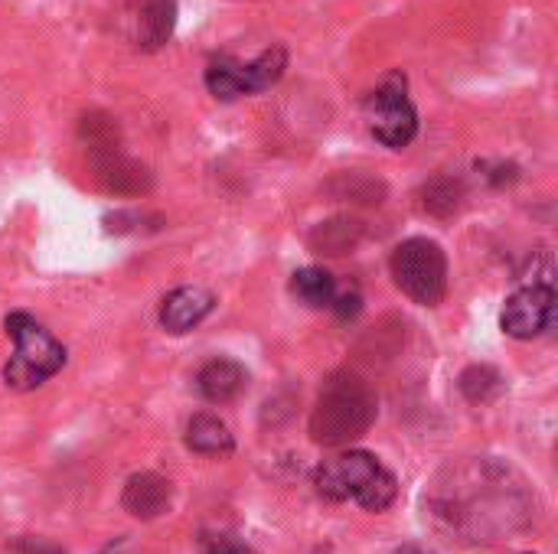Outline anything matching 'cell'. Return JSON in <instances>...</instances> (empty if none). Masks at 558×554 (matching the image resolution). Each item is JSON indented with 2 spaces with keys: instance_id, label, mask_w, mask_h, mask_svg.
I'll use <instances>...</instances> for the list:
<instances>
[{
  "instance_id": "1",
  "label": "cell",
  "mask_w": 558,
  "mask_h": 554,
  "mask_svg": "<svg viewBox=\"0 0 558 554\" xmlns=\"http://www.w3.org/2000/svg\"><path fill=\"white\" fill-rule=\"evenodd\" d=\"M481 480H464L458 477L451 490H445V500L438 503V516L448 519L454 532L471 535L474 542H494L497 532H507L517 516L513 513V490L504 477V470L484 464L477 467Z\"/></svg>"
},
{
  "instance_id": "2",
  "label": "cell",
  "mask_w": 558,
  "mask_h": 554,
  "mask_svg": "<svg viewBox=\"0 0 558 554\" xmlns=\"http://www.w3.org/2000/svg\"><path fill=\"white\" fill-rule=\"evenodd\" d=\"M376 424V392L356 372H333L311 411V441L343 447L360 441Z\"/></svg>"
},
{
  "instance_id": "3",
  "label": "cell",
  "mask_w": 558,
  "mask_h": 554,
  "mask_svg": "<svg viewBox=\"0 0 558 554\" xmlns=\"http://www.w3.org/2000/svg\"><path fill=\"white\" fill-rule=\"evenodd\" d=\"M314 487L324 500L356 503L366 513H383L396 503V477L366 451H350L333 460H324L314 473Z\"/></svg>"
},
{
  "instance_id": "4",
  "label": "cell",
  "mask_w": 558,
  "mask_h": 554,
  "mask_svg": "<svg viewBox=\"0 0 558 554\" xmlns=\"http://www.w3.org/2000/svg\"><path fill=\"white\" fill-rule=\"evenodd\" d=\"M7 333L16 343V353L3 366V382L10 389L29 392L65 366V346L46 327H39L29 313H10Z\"/></svg>"
},
{
  "instance_id": "5",
  "label": "cell",
  "mask_w": 558,
  "mask_h": 554,
  "mask_svg": "<svg viewBox=\"0 0 558 554\" xmlns=\"http://www.w3.org/2000/svg\"><path fill=\"white\" fill-rule=\"evenodd\" d=\"M392 281L396 287L422 307H435L448 291V258L432 238H409L392 251Z\"/></svg>"
},
{
  "instance_id": "6",
  "label": "cell",
  "mask_w": 558,
  "mask_h": 554,
  "mask_svg": "<svg viewBox=\"0 0 558 554\" xmlns=\"http://www.w3.org/2000/svg\"><path fill=\"white\" fill-rule=\"evenodd\" d=\"M284 69H288L284 46H271V49H265L252 62H239L232 56H219L206 69V85H209V91L219 101H232V98H242V95H255V91L271 88L284 75Z\"/></svg>"
},
{
  "instance_id": "7",
  "label": "cell",
  "mask_w": 558,
  "mask_h": 554,
  "mask_svg": "<svg viewBox=\"0 0 558 554\" xmlns=\"http://www.w3.org/2000/svg\"><path fill=\"white\" fill-rule=\"evenodd\" d=\"M366 118L369 131L379 144L402 150L415 140L418 134V111L405 95V78L392 75L386 78L369 98H366Z\"/></svg>"
},
{
  "instance_id": "8",
  "label": "cell",
  "mask_w": 558,
  "mask_h": 554,
  "mask_svg": "<svg viewBox=\"0 0 558 554\" xmlns=\"http://www.w3.org/2000/svg\"><path fill=\"white\" fill-rule=\"evenodd\" d=\"M556 320V291L553 284H530L517 291L504 307V333L513 340H536Z\"/></svg>"
},
{
  "instance_id": "9",
  "label": "cell",
  "mask_w": 558,
  "mask_h": 554,
  "mask_svg": "<svg viewBox=\"0 0 558 554\" xmlns=\"http://www.w3.org/2000/svg\"><path fill=\"white\" fill-rule=\"evenodd\" d=\"M92 150V167L95 176L105 189L118 193V196H141L150 189V173L147 167H141L137 160L124 157L118 144L111 147H88Z\"/></svg>"
},
{
  "instance_id": "10",
  "label": "cell",
  "mask_w": 558,
  "mask_h": 554,
  "mask_svg": "<svg viewBox=\"0 0 558 554\" xmlns=\"http://www.w3.org/2000/svg\"><path fill=\"white\" fill-rule=\"evenodd\" d=\"M213 307H216L213 291L196 287V284H190V287H177V291H170V294L163 297L160 323H163V330H167V333L180 336V333H190L193 327H199V323L209 317V310H213Z\"/></svg>"
},
{
  "instance_id": "11",
  "label": "cell",
  "mask_w": 558,
  "mask_h": 554,
  "mask_svg": "<svg viewBox=\"0 0 558 554\" xmlns=\"http://www.w3.org/2000/svg\"><path fill=\"white\" fill-rule=\"evenodd\" d=\"M170 500H173V487L167 477L160 473H134L128 483H124V493H121V506L124 513H131L134 519H157L170 509Z\"/></svg>"
},
{
  "instance_id": "12",
  "label": "cell",
  "mask_w": 558,
  "mask_h": 554,
  "mask_svg": "<svg viewBox=\"0 0 558 554\" xmlns=\"http://www.w3.org/2000/svg\"><path fill=\"white\" fill-rule=\"evenodd\" d=\"M363 238H366V225L360 219L337 216V219L314 225V232L307 235V248L314 255H324V258H340V255L356 251Z\"/></svg>"
},
{
  "instance_id": "13",
  "label": "cell",
  "mask_w": 558,
  "mask_h": 554,
  "mask_svg": "<svg viewBox=\"0 0 558 554\" xmlns=\"http://www.w3.org/2000/svg\"><path fill=\"white\" fill-rule=\"evenodd\" d=\"M248 372L245 366H239L235 359H209L199 376H196V389L206 402L213 405H229L245 392Z\"/></svg>"
},
{
  "instance_id": "14",
  "label": "cell",
  "mask_w": 558,
  "mask_h": 554,
  "mask_svg": "<svg viewBox=\"0 0 558 554\" xmlns=\"http://www.w3.org/2000/svg\"><path fill=\"white\" fill-rule=\"evenodd\" d=\"M177 23V0H137L134 13V39L141 49H160Z\"/></svg>"
},
{
  "instance_id": "15",
  "label": "cell",
  "mask_w": 558,
  "mask_h": 554,
  "mask_svg": "<svg viewBox=\"0 0 558 554\" xmlns=\"http://www.w3.org/2000/svg\"><path fill=\"white\" fill-rule=\"evenodd\" d=\"M186 447L206 457H219L232 454L235 441L216 415H193V421L186 424Z\"/></svg>"
},
{
  "instance_id": "16",
  "label": "cell",
  "mask_w": 558,
  "mask_h": 554,
  "mask_svg": "<svg viewBox=\"0 0 558 554\" xmlns=\"http://www.w3.org/2000/svg\"><path fill=\"white\" fill-rule=\"evenodd\" d=\"M418 199H422V209H425L428 216H435V219H451V216L461 209V202H464V186H461V180H454V176H435V180H428V183L422 186Z\"/></svg>"
},
{
  "instance_id": "17",
  "label": "cell",
  "mask_w": 558,
  "mask_h": 554,
  "mask_svg": "<svg viewBox=\"0 0 558 554\" xmlns=\"http://www.w3.org/2000/svg\"><path fill=\"white\" fill-rule=\"evenodd\" d=\"M291 291L307 307H330L333 297H337V281L324 268H301L291 278Z\"/></svg>"
},
{
  "instance_id": "18",
  "label": "cell",
  "mask_w": 558,
  "mask_h": 554,
  "mask_svg": "<svg viewBox=\"0 0 558 554\" xmlns=\"http://www.w3.org/2000/svg\"><path fill=\"white\" fill-rule=\"evenodd\" d=\"M327 193H333L337 199H347V202H363V206H379L386 199V186L363 173H340L327 186Z\"/></svg>"
},
{
  "instance_id": "19",
  "label": "cell",
  "mask_w": 558,
  "mask_h": 554,
  "mask_svg": "<svg viewBox=\"0 0 558 554\" xmlns=\"http://www.w3.org/2000/svg\"><path fill=\"white\" fill-rule=\"evenodd\" d=\"M461 389L471 402H487L500 392V376L487 366H474L461 376Z\"/></svg>"
},
{
  "instance_id": "20",
  "label": "cell",
  "mask_w": 558,
  "mask_h": 554,
  "mask_svg": "<svg viewBox=\"0 0 558 554\" xmlns=\"http://www.w3.org/2000/svg\"><path fill=\"white\" fill-rule=\"evenodd\" d=\"M209 554H252L245 545L232 542V539H213L209 542Z\"/></svg>"
},
{
  "instance_id": "21",
  "label": "cell",
  "mask_w": 558,
  "mask_h": 554,
  "mask_svg": "<svg viewBox=\"0 0 558 554\" xmlns=\"http://www.w3.org/2000/svg\"><path fill=\"white\" fill-rule=\"evenodd\" d=\"M360 307H363V300H360V294H347V297H340L337 300V313L347 320V317H356L360 313Z\"/></svg>"
},
{
  "instance_id": "22",
  "label": "cell",
  "mask_w": 558,
  "mask_h": 554,
  "mask_svg": "<svg viewBox=\"0 0 558 554\" xmlns=\"http://www.w3.org/2000/svg\"><path fill=\"white\" fill-rule=\"evenodd\" d=\"M20 552L23 554H62L56 545H49V542H43V539H26L23 545H20Z\"/></svg>"
},
{
  "instance_id": "23",
  "label": "cell",
  "mask_w": 558,
  "mask_h": 554,
  "mask_svg": "<svg viewBox=\"0 0 558 554\" xmlns=\"http://www.w3.org/2000/svg\"><path fill=\"white\" fill-rule=\"evenodd\" d=\"M396 554H432V552H425V549H415V545H405V549H399Z\"/></svg>"
}]
</instances>
